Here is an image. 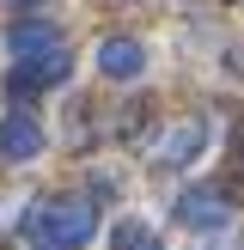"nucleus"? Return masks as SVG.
Instances as JSON below:
<instances>
[{
  "instance_id": "f257e3e1",
  "label": "nucleus",
  "mask_w": 244,
  "mask_h": 250,
  "mask_svg": "<svg viewBox=\"0 0 244 250\" xmlns=\"http://www.w3.org/2000/svg\"><path fill=\"white\" fill-rule=\"evenodd\" d=\"M31 232H43V244H55V250H73V244H85L98 232V214H92V202H80V195L43 202L31 214Z\"/></svg>"
},
{
  "instance_id": "1a4fd4ad",
  "label": "nucleus",
  "mask_w": 244,
  "mask_h": 250,
  "mask_svg": "<svg viewBox=\"0 0 244 250\" xmlns=\"http://www.w3.org/2000/svg\"><path fill=\"white\" fill-rule=\"evenodd\" d=\"M12 6H43V0H12Z\"/></svg>"
},
{
  "instance_id": "423d86ee",
  "label": "nucleus",
  "mask_w": 244,
  "mask_h": 250,
  "mask_svg": "<svg viewBox=\"0 0 244 250\" xmlns=\"http://www.w3.org/2000/svg\"><path fill=\"white\" fill-rule=\"evenodd\" d=\"M43 153V128H37L31 116H6L0 122V159L6 165H24V159Z\"/></svg>"
},
{
  "instance_id": "7ed1b4c3",
  "label": "nucleus",
  "mask_w": 244,
  "mask_h": 250,
  "mask_svg": "<svg viewBox=\"0 0 244 250\" xmlns=\"http://www.w3.org/2000/svg\"><path fill=\"white\" fill-rule=\"evenodd\" d=\"M61 80H67V49H49V55H31L12 67V92L19 98L43 92V85H61Z\"/></svg>"
},
{
  "instance_id": "6e6552de",
  "label": "nucleus",
  "mask_w": 244,
  "mask_h": 250,
  "mask_svg": "<svg viewBox=\"0 0 244 250\" xmlns=\"http://www.w3.org/2000/svg\"><path fill=\"white\" fill-rule=\"evenodd\" d=\"M110 250H165V244H159V232L146 226V220H116V232H110Z\"/></svg>"
},
{
  "instance_id": "f03ea898",
  "label": "nucleus",
  "mask_w": 244,
  "mask_h": 250,
  "mask_svg": "<svg viewBox=\"0 0 244 250\" xmlns=\"http://www.w3.org/2000/svg\"><path fill=\"white\" fill-rule=\"evenodd\" d=\"M207 134H214V128H207L202 116H183L177 128H165V134H159V146H153V165H189V159L207 146Z\"/></svg>"
},
{
  "instance_id": "0eeeda50",
  "label": "nucleus",
  "mask_w": 244,
  "mask_h": 250,
  "mask_svg": "<svg viewBox=\"0 0 244 250\" xmlns=\"http://www.w3.org/2000/svg\"><path fill=\"white\" fill-rule=\"evenodd\" d=\"M177 220L195 226V232H202V226H226V220H232V202H226L220 189H189V195L177 202Z\"/></svg>"
},
{
  "instance_id": "39448f33",
  "label": "nucleus",
  "mask_w": 244,
  "mask_h": 250,
  "mask_svg": "<svg viewBox=\"0 0 244 250\" xmlns=\"http://www.w3.org/2000/svg\"><path fill=\"white\" fill-rule=\"evenodd\" d=\"M6 49H12V61H31V55H49V49H61V31L49 19H19L6 31Z\"/></svg>"
},
{
  "instance_id": "20e7f679",
  "label": "nucleus",
  "mask_w": 244,
  "mask_h": 250,
  "mask_svg": "<svg viewBox=\"0 0 244 250\" xmlns=\"http://www.w3.org/2000/svg\"><path fill=\"white\" fill-rule=\"evenodd\" d=\"M98 73L104 80H141L146 73V49L134 37H104L98 43Z\"/></svg>"
}]
</instances>
